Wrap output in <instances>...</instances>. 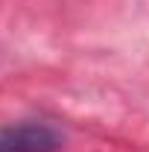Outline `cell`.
Listing matches in <instances>:
<instances>
[{"instance_id": "cell-1", "label": "cell", "mask_w": 149, "mask_h": 152, "mask_svg": "<svg viewBox=\"0 0 149 152\" xmlns=\"http://www.w3.org/2000/svg\"><path fill=\"white\" fill-rule=\"evenodd\" d=\"M61 134L47 123H9L0 126V152H56Z\"/></svg>"}]
</instances>
